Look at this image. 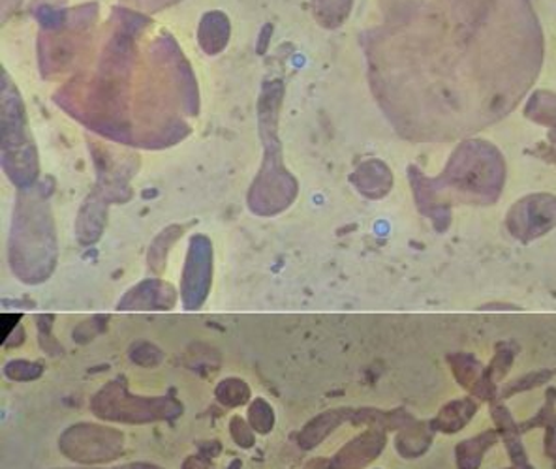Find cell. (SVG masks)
Listing matches in <instances>:
<instances>
[{
    "mask_svg": "<svg viewBox=\"0 0 556 469\" xmlns=\"http://www.w3.org/2000/svg\"><path fill=\"white\" fill-rule=\"evenodd\" d=\"M8 378L12 380H35L42 373V366L28 363V360H15L7 366Z\"/></svg>",
    "mask_w": 556,
    "mask_h": 469,
    "instance_id": "8992f818",
    "label": "cell"
},
{
    "mask_svg": "<svg viewBox=\"0 0 556 469\" xmlns=\"http://www.w3.org/2000/svg\"><path fill=\"white\" fill-rule=\"evenodd\" d=\"M72 469H98V468H72Z\"/></svg>",
    "mask_w": 556,
    "mask_h": 469,
    "instance_id": "30bf717a",
    "label": "cell"
},
{
    "mask_svg": "<svg viewBox=\"0 0 556 469\" xmlns=\"http://www.w3.org/2000/svg\"><path fill=\"white\" fill-rule=\"evenodd\" d=\"M231 434H233V440H236L239 445H243V447H252L254 445V435H252L251 422L247 424L243 422V419H231Z\"/></svg>",
    "mask_w": 556,
    "mask_h": 469,
    "instance_id": "52a82bcc",
    "label": "cell"
},
{
    "mask_svg": "<svg viewBox=\"0 0 556 469\" xmlns=\"http://www.w3.org/2000/svg\"><path fill=\"white\" fill-rule=\"evenodd\" d=\"M112 469H162L159 468V466H153V464H126V466H118V468H112Z\"/></svg>",
    "mask_w": 556,
    "mask_h": 469,
    "instance_id": "9c48e42d",
    "label": "cell"
},
{
    "mask_svg": "<svg viewBox=\"0 0 556 469\" xmlns=\"http://www.w3.org/2000/svg\"><path fill=\"white\" fill-rule=\"evenodd\" d=\"M216 396L228 407L239 406L249 401V386L244 385L243 381L226 380L216 389Z\"/></svg>",
    "mask_w": 556,
    "mask_h": 469,
    "instance_id": "277c9868",
    "label": "cell"
},
{
    "mask_svg": "<svg viewBox=\"0 0 556 469\" xmlns=\"http://www.w3.org/2000/svg\"><path fill=\"white\" fill-rule=\"evenodd\" d=\"M211 286V244L205 237H194L188 249L187 267L182 277V297L187 308H195L207 297Z\"/></svg>",
    "mask_w": 556,
    "mask_h": 469,
    "instance_id": "3957f363",
    "label": "cell"
},
{
    "mask_svg": "<svg viewBox=\"0 0 556 469\" xmlns=\"http://www.w3.org/2000/svg\"><path fill=\"white\" fill-rule=\"evenodd\" d=\"M64 455L79 464H104L123 455V434L98 424H77L61 440Z\"/></svg>",
    "mask_w": 556,
    "mask_h": 469,
    "instance_id": "7a4b0ae2",
    "label": "cell"
},
{
    "mask_svg": "<svg viewBox=\"0 0 556 469\" xmlns=\"http://www.w3.org/2000/svg\"><path fill=\"white\" fill-rule=\"evenodd\" d=\"M92 411L108 421L154 422L177 417L181 414V404L167 398H136L113 381L92 398Z\"/></svg>",
    "mask_w": 556,
    "mask_h": 469,
    "instance_id": "6da1fadb",
    "label": "cell"
},
{
    "mask_svg": "<svg viewBox=\"0 0 556 469\" xmlns=\"http://www.w3.org/2000/svg\"><path fill=\"white\" fill-rule=\"evenodd\" d=\"M249 419H251L252 427L256 428L260 434H267L273 428L275 415L269 404L265 401H256L249 409Z\"/></svg>",
    "mask_w": 556,
    "mask_h": 469,
    "instance_id": "5b68a950",
    "label": "cell"
},
{
    "mask_svg": "<svg viewBox=\"0 0 556 469\" xmlns=\"http://www.w3.org/2000/svg\"><path fill=\"white\" fill-rule=\"evenodd\" d=\"M182 469H213L211 468V464L207 460H203L200 456H192V458H188L187 462H185V468Z\"/></svg>",
    "mask_w": 556,
    "mask_h": 469,
    "instance_id": "ba28073f",
    "label": "cell"
}]
</instances>
